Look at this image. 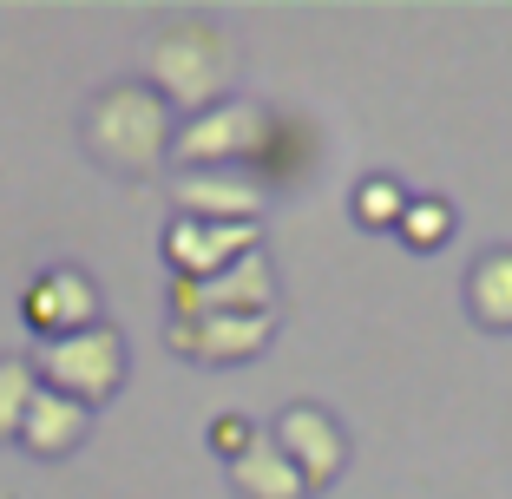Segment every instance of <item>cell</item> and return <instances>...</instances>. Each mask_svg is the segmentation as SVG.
<instances>
[{
	"instance_id": "1",
	"label": "cell",
	"mask_w": 512,
	"mask_h": 499,
	"mask_svg": "<svg viewBox=\"0 0 512 499\" xmlns=\"http://www.w3.org/2000/svg\"><path fill=\"white\" fill-rule=\"evenodd\" d=\"M145 86L158 92L171 112H184V119L224 106L230 86H237V40H230V27H217V20H204V14H178V20H165V27H151Z\"/></svg>"
},
{
	"instance_id": "2",
	"label": "cell",
	"mask_w": 512,
	"mask_h": 499,
	"mask_svg": "<svg viewBox=\"0 0 512 499\" xmlns=\"http://www.w3.org/2000/svg\"><path fill=\"white\" fill-rule=\"evenodd\" d=\"M86 152L92 165L119 171V178H151L171 165V138H178V112L145 86V79H112L86 99Z\"/></svg>"
},
{
	"instance_id": "3",
	"label": "cell",
	"mask_w": 512,
	"mask_h": 499,
	"mask_svg": "<svg viewBox=\"0 0 512 499\" xmlns=\"http://www.w3.org/2000/svg\"><path fill=\"white\" fill-rule=\"evenodd\" d=\"M33 368H40V381L53 394H66V401H79V408H106L112 394L125 388V375H132V355H125V335L112 329V322H99V329L40 342Z\"/></svg>"
},
{
	"instance_id": "4",
	"label": "cell",
	"mask_w": 512,
	"mask_h": 499,
	"mask_svg": "<svg viewBox=\"0 0 512 499\" xmlns=\"http://www.w3.org/2000/svg\"><path fill=\"white\" fill-rule=\"evenodd\" d=\"M263 125H270V106L230 92L224 106L197 112V119H178L171 165H178L184 178H191V171H243L256 158V145H263Z\"/></svg>"
},
{
	"instance_id": "5",
	"label": "cell",
	"mask_w": 512,
	"mask_h": 499,
	"mask_svg": "<svg viewBox=\"0 0 512 499\" xmlns=\"http://www.w3.org/2000/svg\"><path fill=\"white\" fill-rule=\"evenodd\" d=\"M276 309V263L270 250H250L230 270L184 283L171 276V322H204V316H270Z\"/></svg>"
},
{
	"instance_id": "6",
	"label": "cell",
	"mask_w": 512,
	"mask_h": 499,
	"mask_svg": "<svg viewBox=\"0 0 512 499\" xmlns=\"http://www.w3.org/2000/svg\"><path fill=\"white\" fill-rule=\"evenodd\" d=\"M20 322H27L40 342H60V335L99 329L106 309H99V283H92L79 263H53L20 289Z\"/></svg>"
},
{
	"instance_id": "7",
	"label": "cell",
	"mask_w": 512,
	"mask_h": 499,
	"mask_svg": "<svg viewBox=\"0 0 512 499\" xmlns=\"http://www.w3.org/2000/svg\"><path fill=\"white\" fill-rule=\"evenodd\" d=\"M270 440L289 454V467L302 473V486H309V493H329V486L342 480V467H348V434H342V421H335L329 408H316V401H289V408L276 414Z\"/></svg>"
},
{
	"instance_id": "8",
	"label": "cell",
	"mask_w": 512,
	"mask_h": 499,
	"mask_svg": "<svg viewBox=\"0 0 512 499\" xmlns=\"http://www.w3.org/2000/svg\"><path fill=\"white\" fill-rule=\"evenodd\" d=\"M171 355L204 368H243L276 342V309L270 316H204V322H165Z\"/></svg>"
},
{
	"instance_id": "9",
	"label": "cell",
	"mask_w": 512,
	"mask_h": 499,
	"mask_svg": "<svg viewBox=\"0 0 512 499\" xmlns=\"http://www.w3.org/2000/svg\"><path fill=\"white\" fill-rule=\"evenodd\" d=\"M250 250H263V243H256V224H197V217H171L165 224V263L184 283H204V276L230 270V263L250 257Z\"/></svg>"
},
{
	"instance_id": "10",
	"label": "cell",
	"mask_w": 512,
	"mask_h": 499,
	"mask_svg": "<svg viewBox=\"0 0 512 499\" xmlns=\"http://www.w3.org/2000/svg\"><path fill=\"white\" fill-rule=\"evenodd\" d=\"M322 158V132L309 112H289V106H270V125H263V145L243 171H250L263 191H289L296 178H309Z\"/></svg>"
},
{
	"instance_id": "11",
	"label": "cell",
	"mask_w": 512,
	"mask_h": 499,
	"mask_svg": "<svg viewBox=\"0 0 512 499\" xmlns=\"http://www.w3.org/2000/svg\"><path fill=\"white\" fill-rule=\"evenodd\" d=\"M263 211H270V191L250 171H191V178H178V217H197V224H263Z\"/></svg>"
},
{
	"instance_id": "12",
	"label": "cell",
	"mask_w": 512,
	"mask_h": 499,
	"mask_svg": "<svg viewBox=\"0 0 512 499\" xmlns=\"http://www.w3.org/2000/svg\"><path fill=\"white\" fill-rule=\"evenodd\" d=\"M86 427H92V408H79V401H66V394H53L40 381V394L27 401V421H20L14 447H27L33 460H66L73 447H86Z\"/></svg>"
},
{
	"instance_id": "13",
	"label": "cell",
	"mask_w": 512,
	"mask_h": 499,
	"mask_svg": "<svg viewBox=\"0 0 512 499\" xmlns=\"http://www.w3.org/2000/svg\"><path fill=\"white\" fill-rule=\"evenodd\" d=\"M460 296H467V316L493 335H512V250H486L473 257V270L460 276Z\"/></svg>"
},
{
	"instance_id": "14",
	"label": "cell",
	"mask_w": 512,
	"mask_h": 499,
	"mask_svg": "<svg viewBox=\"0 0 512 499\" xmlns=\"http://www.w3.org/2000/svg\"><path fill=\"white\" fill-rule=\"evenodd\" d=\"M230 486H237V499H309L302 473L289 467V454L276 447L270 434H256L250 454L230 460Z\"/></svg>"
},
{
	"instance_id": "15",
	"label": "cell",
	"mask_w": 512,
	"mask_h": 499,
	"mask_svg": "<svg viewBox=\"0 0 512 499\" xmlns=\"http://www.w3.org/2000/svg\"><path fill=\"white\" fill-rule=\"evenodd\" d=\"M407 197H414V191H407L394 171H368V178H355V191H348V217H355L362 230H388V237H394Z\"/></svg>"
},
{
	"instance_id": "16",
	"label": "cell",
	"mask_w": 512,
	"mask_h": 499,
	"mask_svg": "<svg viewBox=\"0 0 512 499\" xmlns=\"http://www.w3.org/2000/svg\"><path fill=\"white\" fill-rule=\"evenodd\" d=\"M394 237H401L407 250H421V257L447 250V237H453V204H447V197H434V191H414V197H407V211H401V224H394Z\"/></svg>"
},
{
	"instance_id": "17",
	"label": "cell",
	"mask_w": 512,
	"mask_h": 499,
	"mask_svg": "<svg viewBox=\"0 0 512 499\" xmlns=\"http://www.w3.org/2000/svg\"><path fill=\"white\" fill-rule=\"evenodd\" d=\"M33 394H40V368L27 355H0V447L20 440V421H27Z\"/></svg>"
},
{
	"instance_id": "18",
	"label": "cell",
	"mask_w": 512,
	"mask_h": 499,
	"mask_svg": "<svg viewBox=\"0 0 512 499\" xmlns=\"http://www.w3.org/2000/svg\"><path fill=\"white\" fill-rule=\"evenodd\" d=\"M204 447L230 467V460H243L256 447V421H243V414H217V421L204 427Z\"/></svg>"
}]
</instances>
